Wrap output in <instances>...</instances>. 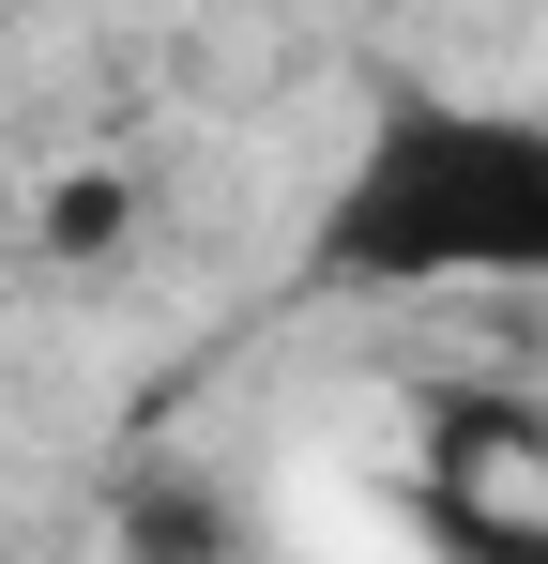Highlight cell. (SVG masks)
Returning a JSON list of instances; mask_svg holds the SVG:
<instances>
[{
    "instance_id": "1",
    "label": "cell",
    "mask_w": 548,
    "mask_h": 564,
    "mask_svg": "<svg viewBox=\"0 0 548 564\" xmlns=\"http://www.w3.org/2000/svg\"><path fill=\"white\" fill-rule=\"evenodd\" d=\"M336 290H548V107L396 93L320 198Z\"/></svg>"
},
{
    "instance_id": "4",
    "label": "cell",
    "mask_w": 548,
    "mask_h": 564,
    "mask_svg": "<svg viewBox=\"0 0 548 564\" xmlns=\"http://www.w3.org/2000/svg\"><path fill=\"white\" fill-rule=\"evenodd\" d=\"M122 229V184H62V245H107Z\"/></svg>"
},
{
    "instance_id": "2",
    "label": "cell",
    "mask_w": 548,
    "mask_h": 564,
    "mask_svg": "<svg viewBox=\"0 0 548 564\" xmlns=\"http://www.w3.org/2000/svg\"><path fill=\"white\" fill-rule=\"evenodd\" d=\"M229 550H244L229 488H198L183 458H138V473H122V564H229Z\"/></svg>"
},
{
    "instance_id": "3",
    "label": "cell",
    "mask_w": 548,
    "mask_h": 564,
    "mask_svg": "<svg viewBox=\"0 0 548 564\" xmlns=\"http://www.w3.org/2000/svg\"><path fill=\"white\" fill-rule=\"evenodd\" d=\"M427 550L442 564H548V519H487V503H457V488H427Z\"/></svg>"
}]
</instances>
